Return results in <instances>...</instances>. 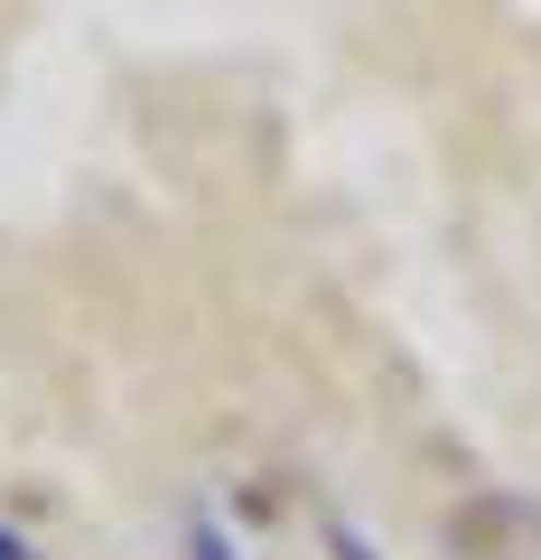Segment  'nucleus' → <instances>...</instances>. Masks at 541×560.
Instances as JSON below:
<instances>
[{
  "mask_svg": "<svg viewBox=\"0 0 541 560\" xmlns=\"http://www.w3.org/2000/svg\"><path fill=\"white\" fill-rule=\"evenodd\" d=\"M0 560H28V551H20V541H10V533H0Z\"/></svg>",
  "mask_w": 541,
  "mask_h": 560,
  "instance_id": "1",
  "label": "nucleus"
}]
</instances>
